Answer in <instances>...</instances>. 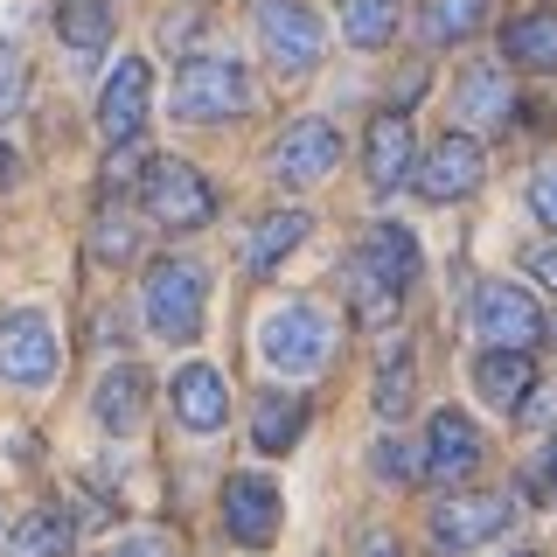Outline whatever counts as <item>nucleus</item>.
Listing matches in <instances>:
<instances>
[{"label": "nucleus", "instance_id": "c756f323", "mask_svg": "<svg viewBox=\"0 0 557 557\" xmlns=\"http://www.w3.org/2000/svg\"><path fill=\"white\" fill-rule=\"evenodd\" d=\"M22 91H28V63L14 57V49H0V119L22 104Z\"/></svg>", "mask_w": 557, "mask_h": 557}, {"label": "nucleus", "instance_id": "5701e85b", "mask_svg": "<svg viewBox=\"0 0 557 557\" xmlns=\"http://www.w3.org/2000/svg\"><path fill=\"white\" fill-rule=\"evenodd\" d=\"M502 49H509L516 70H557V14L536 8V14H522V22H509Z\"/></svg>", "mask_w": 557, "mask_h": 557}, {"label": "nucleus", "instance_id": "473e14b6", "mask_svg": "<svg viewBox=\"0 0 557 557\" xmlns=\"http://www.w3.org/2000/svg\"><path fill=\"white\" fill-rule=\"evenodd\" d=\"M98 557H168V544H161V536H126V544H112Z\"/></svg>", "mask_w": 557, "mask_h": 557}, {"label": "nucleus", "instance_id": "bb28decb", "mask_svg": "<svg viewBox=\"0 0 557 557\" xmlns=\"http://www.w3.org/2000/svg\"><path fill=\"white\" fill-rule=\"evenodd\" d=\"M405 405H411V348H397V356L376 370V411L405 418Z\"/></svg>", "mask_w": 557, "mask_h": 557}, {"label": "nucleus", "instance_id": "423d86ee", "mask_svg": "<svg viewBox=\"0 0 557 557\" xmlns=\"http://www.w3.org/2000/svg\"><path fill=\"white\" fill-rule=\"evenodd\" d=\"M516 522V502L509 495H453L432 509V550L440 557H460V550H474V544H487V536H502Z\"/></svg>", "mask_w": 557, "mask_h": 557}, {"label": "nucleus", "instance_id": "a878e982", "mask_svg": "<svg viewBox=\"0 0 557 557\" xmlns=\"http://www.w3.org/2000/svg\"><path fill=\"white\" fill-rule=\"evenodd\" d=\"M397 8H405V0H342V35L356 49L391 42V35H397Z\"/></svg>", "mask_w": 557, "mask_h": 557}, {"label": "nucleus", "instance_id": "393cba45", "mask_svg": "<svg viewBox=\"0 0 557 557\" xmlns=\"http://www.w3.org/2000/svg\"><path fill=\"white\" fill-rule=\"evenodd\" d=\"M481 22L487 0H425V14H418L425 42H467V35H481Z\"/></svg>", "mask_w": 557, "mask_h": 557}, {"label": "nucleus", "instance_id": "e433bc0d", "mask_svg": "<svg viewBox=\"0 0 557 557\" xmlns=\"http://www.w3.org/2000/svg\"><path fill=\"white\" fill-rule=\"evenodd\" d=\"M550 467H557V440H550Z\"/></svg>", "mask_w": 557, "mask_h": 557}, {"label": "nucleus", "instance_id": "f257e3e1", "mask_svg": "<svg viewBox=\"0 0 557 557\" xmlns=\"http://www.w3.org/2000/svg\"><path fill=\"white\" fill-rule=\"evenodd\" d=\"M258 356L272 362L278 376H313L327 356H335V321H327L313 300H286L258 321Z\"/></svg>", "mask_w": 557, "mask_h": 557}, {"label": "nucleus", "instance_id": "a211bd4d", "mask_svg": "<svg viewBox=\"0 0 557 557\" xmlns=\"http://www.w3.org/2000/svg\"><path fill=\"white\" fill-rule=\"evenodd\" d=\"M453 98H460V112L474 119V126H509V119H516V91H509V77H502L495 63H474V70H460Z\"/></svg>", "mask_w": 557, "mask_h": 557}, {"label": "nucleus", "instance_id": "6e6552de", "mask_svg": "<svg viewBox=\"0 0 557 557\" xmlns=\"http://www.w3.org/2000/svg\"><path fill=\"white\" fill-rule=\"evenodd\" d=\"M474 327L487 335V348H530L544 335V307L522 286H509V278H487L474 293Z\"/></svg>", "mask_w": 557, "mask_h": 557}, {"label": "nucleus", "instance_id": "9d476101", "mask_svg": "<svg viewBox=\"0 0 557 557\" xmlns=\"http://www.w3.org/2000/svg\"><path fill=\"white\" fill-rule=\"evenodd\" d=\"M481 467V432H474V418H460V411H432V425H425V481L432 487H460L467 474Z\"/></svg>", "mask_w": 557, "mask_h": 557}, {"label": "nucleus", "instance_id": "b1692460", "mask_svg": "<svg viewBox=\"0 0 557 557\" xmlns=\"http://www.w3.org/2000/svg\"><path fill=\"white\" fill-rule=\"evenodd\" d=\"M70 536H77V522H70L63 509H35V516L14 522L8 557H63V550H70Z\"/></svg>", "mask_w": 557, "mask_h": 557}, {"label": "nucleus", "instance_id": "7c9ffc66", "mask_svg": "<svg viewBox=\"0 0 557 557\" xmlns=\"http://www.w3.org/2000/svg\"><path fill=\"white\" fill-rule=\"evenodd\" d=\"M530 209H536V223H550V231H557V168H536V182H530Z\"/></svg>", "mask_w": 557, "mask_h": 557}, {"label": "nucleus", "instance_id": "2eb2a0df", "mask_svg": "<svg viewBox=\"0 0 557 557\" xmlns=\"http://www.w3.org/2000/svg\"><path fill=\"white\" fill-rule=\"evenodd\" d=\"M411 119L405 112H376L370 119V139H362V168H370L376 188H397L411 174Z\"/></svg>", "mask_w": 557, "mask_h": 557}, {"label": "nucleus", "instance_id": "39448f33", "mask_svg": "<svg viewBox=\"0 0 557 557\" xmlns=\"http://www.w3.org/2000/svg\"><path fill=\"white\" fill-rule=\"evenodd\" d=\"M251 104V77L231 57H188L174 70V112L182 119H231Z\"/></svg>", "mask_w": 557, "mask_h": 557}, {"label": "nucleus", "instance_id": "dca6fc26", "mask_svg": "<svg viewBox=\"0 0 557 557\" xmlns=\"http://www.w3.org/2000/svg\"><path fill=\"white\" fill-rule=\"evenodd\" d=\"M356 265H362V272H376L391 293H405L411 278H418V237H411V231H397V223H370V231H362Z\"/></svg>", "mask_w": 557, "mask_h": 557}, {"label": "nucleus", "instance_id": "f8f14e48", "mask_svg": "<svg viewBox=\"0 0 557 557\" xmlns=\"http://www.w3.org/2000/svg\"><path fill=\"white\" fill-rule=\"evenodd\" d=\"M147 84H153V70L139 63V57H119V70L104 77V98H98V126L112 147H133L139 126H147Z\"/></svg>", "mask_w": 557, "mask_h": 557}, {"label": "nucleus", "instance_id": "9b49d317", "mask_svg": "<svg viewBox=\"0 0 557 557\" xmlns=\"http://www.w3.org/2000/svg\"><path fill=\"white\" fill-rule=\"evenodd\" d=\"M342 161V133L327 126V119H293L286 133H278V147H272V168H278V182H321L327 168Z\"/></svg>", "mask_w": 557, "mask_h": 557}, {"label": "nucleus", "instance_id": "aec40b11", "mask_svg": "<svg viewBox=\"0 0 557 557\" xmlns=\"http://www.w3.org/2000/svg\"><path fill=\"white\" fill-rule=\"evenodd\" d=\"M57 28L77 63H98L112 42V0H57Z\"/></svg>", "mask_w": 557, "mask_h": 557}, {"label": "nucleus", "instance_id": "f03ea898", "mask_svg": "<svg viewBox=\"0 0 557 557\" xmlns=\"http://www.w3.org/2000/svg\"><path fill=\"white\" fill-rule=\"evenodd\" d=\"M202 307H209V278L188 258H161L139 286V313L161 342H196L202 335Z\"/></svg>", "mask_w": 557, "mask_h": 557}, {"label": "nucleus", "instance_id": "4be33fe9", "mask_svg": "<svg viewBox=\"0 0 557 557\" xmlns=\"http://www.w3.org/2000/svg\"><path fill=\"white\" fill-rule=\"evenodd\" d=\"M300 432H307V397H258V411H251V446L258 453H293L300 446Z\"/></svg>", "mask_w": 557, "mask_h": 557}, {"label": "nucleus", "instance_id": "2f4dec72", "mask_svg": "<svg viewBox=\"0 0 557 557\" xmlns=\"http://www.w3.org/2000/svg\"><path fill=\"white\" fill-rule=\"evenodd\" d=\"M376 474H397V481H405L411 474V453L397 446V440H376Z\"/></svg>", "mask_w": 557, "mask_h": 557}, {"label": "nucleus", "instance_id": "0eeeda50", "mask_svg": "<svg viewBox=\"0 0 557 557\" xmlns=\"http://www.w3.org/2000/svg\"><path fill=\"white\" fill-rule=\"evenodd\" d=\"M0 376L22 383V391H42V383L57 376V327H49L35 307L0 321Z\"/></svg>", "mask_w": 557, "mask_h": 557}, {"label": "nucleus", "instance_id": "c85d7f7f", "mask_svg": "<svg viewBox=\"0 0 557 557\" xmlns=\"http://www.w3.org/2000/svg\"><path fill=\"white\" fill-rule=\"evenodd\" d=\"M348 293H356V313H362V321H370V327H376V321H391V313H397V293L383 286L376 272H362V265L348 272Z\"/></svg>", "mask_w": 557, "mask_h": 557}, {"label": "nucleus", "instance_id": "cd10ccee", "mask_svg": "<svg viewBox=\"0 0 557 557\" xmlns=\"http://www.w3.org/2000/svg\"><path fill=\"white\" fill-rule=\"evenodd\" d=\"M133 223H126V209H98V231H91V251L104 258V265H119V258H133Z\"/></svg>", "mask_w": 557, "mask_h": 557}, {"label": "nucleus", "instance_id": "f3484780", "mask_svg": "<svg viewBox=\"0 0 557 557\" xmlns=\"http://www.w3.org/2000/svg\"><path fill=\"white\" fill-rule=\"evenodd\" d=\"M91 411H98L104 432H133L139 411H147V370H139V362H112V370L98 376Z\"/></svg>", "mask_w": 557, "mask_h": 557}, {"label": "nucleus", "instance_id": "72a5a7b5", "mask_svg": "<svg viewBox=\"0 0 557 557\" xmlns=\"http://www.w3.org/2000/svg\"><path fill=\"white\" fill-rule=\"evenodd\" d=\"M530 265H536V278H544V286H557V251H536Z\"/></svg>", "mask_w": 557, "mask_h": 557}, {"label": "nucleus", "instance_id": "1a4fd4ad", "mask_svg": "<svg viewBox=\"0 0 557 557\" xmlns=\"http://www.w3.org/2000/svg\"><path fill=\"white\" fill-rule=\"evenodd\" d=\"M481 182H487V153H481V139H467V133H446L440 147L418 161V188H425L432 202H460V196H474Z\"/></svg>", "mask_w": 557, "mask_h": 557}, {"label": "nucleus", "instance_id": "ddd939ff", "mask_svg": "<svg viewBox=\"0 0 557 557\" xmlns=\"http://www.w3.org/2000/svg\"><path fill=\"white\" fill-rule=\"evenodd\" d=\"M223 530H231V544H244V550L272 544V530H278V487L265 474H231V487H223Z\"/></svg>", "mask_w": 557, "mask_h": 557}, {"label": "nucleus", "instance_id": "c9c22d12", "mask_svg": "<svg viewBox=\"0 0 557 557\" xmlns=\"http://www.w3.org/2000/svg\"><path fill=\"white\" fill-rule=\"evenodd\" d=\"M0 174H8V147H0Z\"/></svg>", "mask_w": 557, "mask_h": 557}, {"label": "nucleus", "instance_id": "4468645a", "mask_svg": "<svg viewBox=\"0 0 557 557\" xmlns=\"http://www.w3.org/2000/svg\"><path fill=\"white\" fill-rule=\"evenodd\" d=\"M168 405L188 432H216L223 418H231V383H223V370H209V362H188V370H174V383H168Z\"/></svg>", "mask_w": 557, "mask_h": 557}, {"label": "nucleus", "instance_id": "7ed1b4c3", "mask_svg": "<svg viewBox=\"0 0 557 557\" xmlns=\"http://www.w3.org/2000/svg\"><path fill=\"white\" fill-rule=\"evenodd\" d=\"M139 209H153L168 231H202L216 216V196H209V182L188 161L161 153V161H147V174H139Z\"/></svg>", "mask_w": 557, "mask_h": 557}, {"label": "nucleus", "instance_id": "412c9836", "mask_svg": "<svg viewBox=\"0 0 557 557\" xmlns=\"http://www.w3.org/2000/svg\"><path fill=\"white\" fill-rule=\"evenodd\" d=\"M307 231H313V216H307V209H272V216L251 231V244H244V265H251L258 278H272V272H278V258H286V251H293V244H300Z\"/></svg>", "mask_w": 557, "mask_h": 557}, {"label": "nucleus", "instance_id": "f704fd0d", "mask_svg": "<svg viewBox=\"0 0 557 557\" xmlns=\"http://www.w3.org/2000/svg\"><path fill=\"white\" fill-rule=\"evenodd\" d=\"M370 557H397V550H391V544H383V536H370Z\"/></svg>", "mask_w": 557, "mask_h": 557}, {"label": "nucleus", "instance_id": "6ab92c4d", "mask_svg": "<svg viewBox=\"0 0 557 557\" xmlns=\"http://www.w3.org/2000/svg\"><path fill=\"white\" fill-rule=\"evenodd\" d=\"M530 348H487V356L474 362V391L487 397L495 411H516L522 397H530Z\"/></svg>", "mask_w": 557, "mask_h": 557}, {"label": "nucleus", "instance_id": "20e7f679", "mask_svg": "<svg viewBox=\"0 0 557 557\" xmlns=\"http://www.w3.org/2000/svg\"><path fill=\"white\" fill-rule=\"evenodd\" d=\"M258 42H265V57L286 77H300V70H313L327 57V28L307 0H258Z\"/></svg>", "mask_w": 557, "mask_h": 557}]
</instances>
